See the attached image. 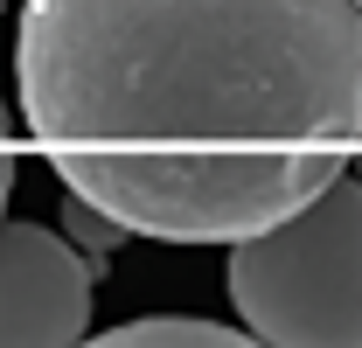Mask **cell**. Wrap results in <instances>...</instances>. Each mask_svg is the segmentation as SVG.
Here are the masks:
<instances>
[{"label":"cell","instance_id":"1","mask_svg":"<svg viewBox=\"0 0 362 348\" xmlns=\"http://www.w3.org/2000/svg\"><path fill=\"white\" fill-rule=\"evenodd\" d=\"M21 126L133 237L237 244L362 146V0H21Z\"/></svg>","mask_w":362,"mask_h":348},{"label":"cell","instance_id":"2","mask_svg":"<svg viewBox=\"0 0 362 348\" xmlns=\"http://www.w3.org/2000/svg\"><path fill=\"white\" fill-rule=\"evenodd\" d=\"M230 306L272 348H362V181L334 174L314 202L230 244Z\"/></svg>","mask_w":362,"mask_h":348},{"label":"cell","instance_id":"3","mask_svg":"<svg viewBox=\"0 0 362 348\" xmlns=\"http://www.w3.org/2000/svg\"><path fill=\"white\" fill-rule=\"evenodd\" d=\"M98 258L42 223H0V348L90 342Z\"/></svg>","mask_w":362,"mask_h":348},{"label":"cell","instance_id":"4","mask_svg":"<svg viewBox=\"0 0 362 348\" xmlns=\"http://www.w3.org/2000/svg\"><path fill=\"white\" fill-rule=\"evenodd\" d=\"M251 327H223V320H202V313H146L126 327H105L90 335L98 348H237Z\"/></svg>","mask_w":362,"mask_h":348},{"label":"cell","instance_id":"5","mask_svg":"<svg viewBox=\"0 0 362 348\" xmlns=\"http://www.w3.org/2000/svg\"><path fill=\"white\" fill-rule=\"evenodd\" d=\"M7 195H14V112L0 98V223H7Z\"/></svg>","mask_w":362,"mask_h":348},{"label":"cell","instance_id":"6","mask_svg":"<svg viewBox=\"0 0 362 348\" xmlns=\"http://www.w3.org/2000/svg\"><path fill=\"white\" fill-rule=\"evenodd\" d=\"M349 174H356V181H362V153H356V168H349Z\"/></svg>","mask_w":362,"mask_h":348}]
</instances>
